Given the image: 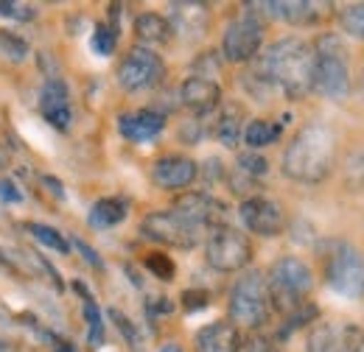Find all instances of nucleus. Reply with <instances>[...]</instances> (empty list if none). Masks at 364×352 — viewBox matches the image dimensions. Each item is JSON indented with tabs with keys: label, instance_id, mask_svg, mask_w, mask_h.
<instances>
[{
	"label": "nucleus",
	"instance_id": "nucleus-8",
	"mask_svg": "<svg viewBox=\"0 0 364 352\" xmlns=\"http://www.w3.org/2000/svg\"><path fill=\"white\" fill-rule=\"evenodd\" d=\"M205 258L208 265H213L216 271H241L247 268L252 260V243L250 238L241 232V229H232V226H216L210 235H208V243H205Z\"/></svg>",
	"mask_w": 364,
	"mask_h": 352
},
{
	"label": "nucleus",
	"instance_id": "nucleus-21",
	"mask_svg": "<svg viewBox=\"0 0 364 352\" xmlns=\"http://www.w3.org/2000/svg\"><path fill=\"white\" fill-rule=\"evenodd\" d=\"M171 34H174V28H171V23L163 17V14H151V11H146V14H137L135 20V37L146 45H163L171 40Z\"/></svg>",
	"mask_w": 364,
	"mask_h": 352
},
{
	"label": "nucleus",
	"instance_id": "nucleus-38",
	"mask_svg": "<svg viewBox=\"0 0 364 352\" xmlns=\"http://www.w3.org/2000/svg\"><path fill=\"white\" fill-rule=\"evenodd\" d=\"M73 246H76V249L82 252V258H85V260H87V263H90L92 268H104V260L98 258V252L92 249L90 243H85L82 238H73Z\"/></svg>",
	"mask_w": 364,
	"mask_h": 352
},
{
	"label": "nucleus",
	"instance_id": "nucleus-30",
	"mask_svg": "<svg viewBox=\"0 0 364 352\" xmlns=\"http://www.w3.org/2000/svg\"><path fill=\"white\" fill-rule=\"evenodd\" d=\"M0 50H3L9 59L23 62V59L28 56V43L20 40V37H14V34H9V31H0Z\"/></svg>",
	"mask_w": 364,
	"mask_h": 352
},
{
	"label": "nucleus",
	"instance_id": "nucleus-29",
	"mask_svg": "<svg viewBox=\"0 0 364 352\" xmlns=\"http://www.w3.org/2000/svg\"><path fill=\"white\" fill-rule=\"evenodd\" d=\"M143 265L157 277V280H174V274H177V265H174V260L171 258H166L163 252H151V255H146V260H143Z\"/></svg>",
	"mask_w": 364,
	"mask_h": 352
},
{
	"label": "nucleus",
	"instance_id": "nucleus-10",
	"mask_svg": "<svg viewBox=\"0 0 364 352\" xmlns=\"http://www.w3.org/2000/svg\"><path fill=\"white\" fill-rule=\"evenodd\" d=\"M163 79H166L163 59L151 48H143V45H135L118 65V87L127 92L154 89Z\"/></svg>",
	"mask_w": 364,
	"mask_h": 352
},
{
	"label": "nucleus",
	"instance_id": "nucleus-9",
	"mask_svg": "<svg viewBox=\"0 0 364 352\" xmlns=\"http://www.w3.org/2000/svg\"><path fill=\"white\" fill-rule=\"evenodd\" d=\"M264 28H267V17L261 11H244L241 17H235L222 37L225 59L235 65L255 59L264 45Z\"/></svg>",
	"mask_w": 364,
	"mask_h": 352
},
{
	"label": "nucleus",
	"instance_id": "nucleus-37",
	"mask_svg": "<svg viewBox=\"0 0 364 352\" xmlns=\"http://www.w3.org/2000/svg\"><path fill=\"white\" fill-rule=\"evenodd\" d=\"M0 199L9 202V204H20V202H23V193L17 190V185H14L11 179L0 176Z\"/></svg>",
	"mask_w": 364,
	"mask_h": 352
},
{
	"label": "nucleus",
	"instance_id": "nucleus-3",
	"mask_svg": "<svg viewBox=\"0 0 364 352\" xmlns=\"http://www.w3.org/2000/svg\"><path fill=\"white\" fill-rule=\"evenodd\" d=\"M314 48V92L331 101H345L350 95V56L336 34H322Z\"/></svg>",
	"mask_w": 364,
	"mask_h": 352
},
{
	"label": "nucleus",
	"instance_id": "nucleus-39",
	"mask_svg": "<svg viewBox=\"0 0 364 352\" xmlns=\"http://www.w3.org/2000/svg\"><path fill=\"white\" fill-rule=\"evenodd\" d=\"M43 182L50 187V193H56L59 199H65V187H62V182H59V179H53V176H43Z\"/></svg>",
	"mask_w": 364,
	"mask_h": 352
},
{
	"label": "nucleus",
	"instance_id": "nucleus-6",
	"mask_svg": "<svg viewBox=\"0 0 364 352\" xmlns=\"http://www.w3.org/2000/svg\"><path fill=\"white\" fill-rule=\"evenodd\" d=\"M322 265H325V282L348 297L362 299L364 297V258L362 252L348 241H328L322 249Z\"/></svg>",
	"mask_w": 364,
	"mask_h": 352
},
{
	"label": "nucleus",
	"instance_id": "nucleus-13",
	"mask_svg": "<svg viewBox=\"0 0 364 352\" xmlns=\"http://www.w3.org/2000/svg\"><path fill=\"white\" fill-rule=\"evenodd\" d=\"M309 352H364V330L353 324H317L309 336Z\"/></svg>",
	"mask_w": 364,
	"mask_h": 352
},
{
	"label": "nucleus",
	"instance_id": "nucleus-17",
	"mask_svg": "<svg viewBox=\"0 0 364 352\" xmlns=\"http://www.w3.org/2000/svg\"><path fill=\"white\" fill-rule=\"evenodd\" d=\"M193 347L196 352H238L241 350L238 327L232 321H210L196 333Z\"/></svg>",
	"mask_w": 364,
	"mask_h": 352
},
{
	"label": "nucleus",
	"instance_id": "nucleus-33",
	"mask_svg": "<svg viewBox=\"0 0 364 352\" xmlns=\"http://www.w3.org/2000/svg\"><path fill=\"white\" fill-rule=\"evenodd\" d=\"M0 17H11V20H20V23H28V20L37 17V9L34 6H20V3L0 0Z\"/></svg>",
	"mask_w": 364,
	"mask_h": 352
},
{
	"label": "nucleus",
	"instance_id": "nucleus-14",
	"mask_svg": "<svg viewBox=\"0 0 364 352\" xmlns=\"http://www.w3.org/2000/svg\"><path fill=\"white\" fill-rule=\"evenodd\" d=\"M196 176H199V165L182 154H166L151 165V179L163 190H182L193 185Z\"/></svg>",
	"mask_w": 364,
	"mask_h": 352
},
{
	"label": "nucleus",
	"instance_id": "nucleus-28",
	"mask_svg": "<svg viewBox=\"0 0 364 352\" xmlns=\"http://www.w3.org/2000/svg\"><path fill=\"white\" fill-rule=\"evenodd\" d=\"M85 299V319H87V341L90 347H98L104 341V319H101V310L92 302V297H82Z\"/></svg>",
	"mask_w": 364,
	"mask_h": 352
},
{
	"label": "nucleus",
	"instance_id": "nucleus-26",
	"mask_svg": "<svg viewBox=\"0 0 364 352\" xmlns=\"http://www.w3.org/2000/svg\"><path fill=\"white\" fill-rule=\"evenodd\" d=\"M28 232H31L43 246L53 249V252H59V255H68V252H70V243H68L65 235L56 232L53 226H46V224H28Z\"/></svg>",
	"mask_w": 364,
	"mask_h": 352
},
{
	"label": "nucleus",
	"instance_id": "nucleus-11",
	"mask_svg": "<svg viewBox=\"0 0 364 352\" xmlns=\"http://www.w3.org/2000/svg\"><path fill=\"white\" fill-rule=\"evenodd\" d=\"M238 216L244 221V226L255 235H264V238H274L283 232L286 226V216L280 210V204H274L272 199H264V196H250L241 202L238 207Z\"/></svg>",
	"mask_w": 364,
	"mask_h": 352
},
{
	"label": "nucleus",
	"instance_id": "nucleus-12",
	"mask_svg": "<svg viewBox=\"0 0 364 352\" xmlns=\"http://www.w3.org/2000/svg\"><path fill=\"white\" fill-rule=\"evenodd\" d=\"M174 210L182 219H188L199 229H205L208 235L216 226H225V213H228V207L219 199H213L210 193H185L174 202Z\"/></svg>",
	"mask_w": 364,
	"mask_h": 352
},
{
	"label": "nucleus",
	"instance_id": "nucleus-4",
	"mask_svg": "<svg viewBox=\"0 0 364 352\" xmlns=\"http://www.w3.org/2000/svg\"><path fill=\"white\" fill-rule=\"evenodd\" d=\"M267 285H269L272 308L291 316L309 305V294L314 288V274H311L309 263L286 255L272 263L269 274H267Z\"/></svg>",
	"mask_w": 364,
	"mask_h": 352
},
{
	"label": "nucleus",
	"instance_id": "nucleus-7",
	"mask_svg": "<svg viewBox=\"0 0 364 352\" xmlns=\"http://www.w3.org/2000/svg\"><path fill=\"white\" fill-rule=\"evenodd\" d=\"M140 232L163 246H174V249H193L208 232L199 229L196 224H191L188 219H182L174 207L168 210H157L149 213L146 219L140 221Z\"/></svg>",
	"mask_w": 364,
	"mask_h": 352
},
{
	"label": "nucleus",
	"instance_id": "nucleus-36",
	"mask_svg": "<svg viewBox=\"0 0 364 352\" xmlns=\"http://www.w3.org/2000/svg\"><path fill=\"white\" fill-rule=\"evenodd\" d=\"M238 352H280V347L269 339H264V336H250L247 341H241Z\"/></svg>",
	"mask_w": 364,
	"mask_h": 352
},
{
	"label": "nucleus",
	"instance_id": "nucleus-27",
	"mask_svg": "<svg viewBox=\"0 0 364 352\" xmlns=\"http://www.w3.org/2000/svg\"><path fill=\"white\" fill-rule=\"evenodd\" d=\"M115 45H118V28L109 23H98L92 31V50L98 56H112Z\"/></svg>",
	"mask_w": 364,
	"mask_h": 352
},
{
	"label": "nucleus",
	"instance_id": "nucleus-24",
	"mask_svg": "<svg viewBox=\"0 0 364 352\" xmlns=\"http://www.w3.org/2000/svg\"><path fill=\"white\" fill-rule=\"evenodd\" d=\"M277 137H280V126L272 123V121H250V123L244 126V143H247L252 151H258V148H264V145H272Z\"/></svg>",
	"mask_w": 364,
	"mask_h": 352
},
{
	"label": "nucleus",
	"instance_id": "nucleus-35",
	"mask_svg": "<svg viewBox=\"0 0 364 352\" xmlns=\"http://www.w3.org/2000/svg\"><path fill=\"white\" fill-rule=\"evenodd\" d=\"M208 302H210V294H208V291H202V288H196V291L191 288V291H185V294H182V305H185L188 313L208 308Z\"/></svg>",
	"mask_w": 364,
	"mask_h": 352
},
{
	"label": "nucleus",
	"instance_id": "nucleus-42",
	"mask_svg": "<svg viewBox=\"0 0 364 352\" xmlns=\"http://www.w3.org/2000/svg\"><path fill=\"white\" fill-rule=\"evenodd\" d=\"M0 350H3V344H0Z\"/></svg>",
	"mask_w": 364,
	"mask_h": 352
},
{
	"label": "nucleus",
	"instance_id": "nucleus-34",
	"mask_svg": "<svg viewBox=\"0 0 364 352\" xmlns=\"http://www.w3.org/2000/svg\"><path fill=\"white\" fill-rule=\"evenodd\" d=\"M109 319L118 324V330L124 333V339H127V341H129V344H132V347L137 350V347H140V336H137L135 324H132V321H129V319H127V316H124V313H121L118 308H109Z\"/></svg>",
	"mask_w": 364,
	"mask_h": 352
},
{
	"label": "nucleus",
	"instance_id": "nucleus-20",
	"mask_svg": "<svg viewBox=\"0 0 364 352\" xmlns=\"http://www.w3.org/2000/svg\"><path fill=\"white\" fill-rule=\"evenodd\" d=\"M168 23L174 31H180L185 37H202L210 23V14H208V6L202 3H174Z\"/></svg>",
	"mask_w": 364,
	"mask_h": 352
},
{
	"label": "nucleus",
	"instance_id": "nucleus-1",
	"mask_svg": "<svg viewBox=\"0 0 364 352\" xmlns=\"http://www.w3.org/2000/svg\"><path fill=\"white\" fill-rule=\"evenodd\" d=\"M258 70L272 87L297 101L314 89V48L297 37L277 40L264 50Z\"/></svg>",
	"mask_w": 364,
	"mask_h": 352
},
{
	"label": "nucleus",
	"instance_id": "nucleus-19",
	"mask_svg": "<svg viewBox=\"0 0 364 352\" xmlns=\"http://www.w3.org/2000/svg\"><path fill=\"white\" fill-rule=\"evenodd\" d=\"M264 9H269V17L286 20L291 26H314L322 17L319 9H328V6L309 3V0H269V3H264Z\"/></svg>",
	"mask_w": 364,
	"mask_h": 352
},
{
	"label": "nucleus",
	"instance_id": "nucleus-16",
	"mask_svg": "<svg viewBox=\"0 0 364 352\" xmlns=\"http://www.w3.org/2000/svg\"><path fill=\"white\" fill-rule=\"evenodd\" d=\"M180 101L185 109H191L193 115H208L219 106L222 101V89L213 79L208 76H191L185 79L180 87Z\"/></svg>",
	"mask_w": 364,
	"mask_h": 352
},
{
	"label": "nucleus",
	"instance_id": "nucleus-18",
	"mask_svg": "<svg viewBox=\"0 0 364 352\" xmlns=\"http://www.w3.org/2000/svg\"><path fill=\"white\" fill-rule=\"evenodd\" d=\"M163 126H166V118L160 112H154V109L124 112L118 118V132L124 134L127 140H132V143H146V140L157 137L163 132Z\"/></svg>",
	"mask_w": 364,
	"mask_h": 352
},
{
	"label": "nucleus",
	"instance_id": "nucleus-31",
	"mask_svg": "<svg viewBox=\"0 0 364 352\" xmlns=\"http://www.w3.org/2000/svg\"><path fill=\"white\" fill-rule=\"evenodd\" d=\"M238 171L247 176H267L269 163H267V157H261L255 151H247V154L238 157Z\"/></svg>",
	"mask_w": 364,
	"mask_h": 352
},
{
	"label": "nucleus",
	"instance_id": "nucleus-15",
	"mask_svg": "<svg viewBox=\"0 0 364 352\" xmlns=\"http://www.w3.org/2000/svg\"><path fill=\"white\" fill-rule=\"evenodd\" d=\"M40 109L53 129H59V132L70 129V121H73L70 92H68V84L62 79H48L46 82V87L40 92Z\"/></svg>",
	"mask_w": 364,
	"mask_h": 352
},
{
	"label": "nucleus",
	"instance_id": "nucleus-40",
	"mask_svg": "<svg viewBox=\"0 0 364 352\" xmlns=\"http://www.w3.org/2000/svg\"><path fill=\"white\" fill-rule=\"evenodd\" d=\"M53 352H76V347H70V344H59Z\"/></svg>",
	"mask_w": 364,
	"mask_h": 352
},
{
	"label": "nucleus",
	"instance_id": "nucleus-32",
	"mask_svg": "<svg viewBox=\"0 0 364 352\" xmlns=\"http://www.w3.org/2000/svg\"><path fill=\"white\" fill-rule=\"evenodd\" d=\"M345 182H348L350 190H362L364 187V151L350 154L348 168H345Z\"/></svg>",
	"mask_w": 364,
	"mask_h": 352
},
{
	"label": "nucleus",
	"instance_id": "nucleus-23",
	"mask_svg": "<svg viewBox=\"0 0 364 352\" xmlns=\"http://www.w3.org/2000/svg\"><path fill=\"white\" fill-rule=\"evenodd\" d=\"M241 123H244V109H241L238 104H228V106L222 109V115H219V123H216V137H219V143L228 145V148H235L238 140L244 137Z\"/></svg>",
	"mask_w": 364,
	"mask_h": 352
},
{
	"label": "nucleus",
	"instance_id": "nucleus-5",
	"mask_svg": "<svg viewBox=\"0 0 364 352\" xmlns=\"http://www.w3.org/2000/svg\"><path fill=\"white\" fill-rule=\"evenodd\" d=\"M230 321L235 327L258 330L269 321L272 316V299H269V285L261 271H247L235 280L230 291Z\"/></svg>",
	"mask_w": 364,
	"mask_h": 352
},
{
	"label": "nucleus",
	"instance_id": "nucleus-41",
	"mask_svg": "<svg viewBox=\"0 0 364 352\" xmlns=\"http://www.w3.org/2000/svg\"><path fill=\"white\" fill-rule=\"evenodd\" d=\"M160 352H182V350L177 347V344H166V347H163Z\"/></svg>",
	"mask_w": 364,
	"mask_h": 352
},
{
	"label": "nucleus",
	"instance_id": "nucleus-22",
	"mask_svg": "<svg viewBox=\"0 0 364 352\" xmlns=\"http://www.w3.org/2000/svg\"><path fill=\"white\" fill-rule=\"evenodd\" d=\"M127 219V202L124 199H98L90 207L87 224L92 229H109Z\"/></svg>",
	"mask_w": 364,
	"mask_h": 352
},
{
	"label": "nucleus",
	"instance_id": "nucleus-2",
	"mask_svg": "<svg viewBox=\"0 0 364 352\" xmlns=\"http://www.w3.org/2000/svg\"><path fill=\"white\" fill-rule=\"evenodd\" d=\"M336 163V137L322 123H309L291 137L283 151V174L303 185L328 179Z\"/></svg>",
	"mask_w": 364,
	"mask_h": 352
},
{
	"label": "nucleus",
	"instance_id": "nucleus-25",
	"mask_svg": "<svg viewBox=\"0 0 364 352\" xmlns=\"http://www.w3.org/2000/svg\"><path fill=\"white\" fill-rule=\"evenodd\" d=\"M339 23L345 28V34H350L353 40L364 43V3H350L339 11Z\"/></svg>",
	"mask_w": 364,
	"mask_h": 352
}]
</instances>
